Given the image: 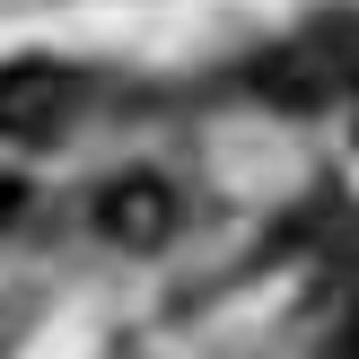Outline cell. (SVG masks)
Here are the masks:
<instances>
[{
  "label": "cell",
  "instance_id": "obj_3",
  "mask_svg": "<svg viewBox=\"0 0 359 359\" xmlns=\"http://www.w3.org/2000/svg\"><path fill=\"white\" fill-rule=\"evenodd\" d=\"M333 359H359V307L342 316V333H333Z\"/></svg>",
  "mask_w": 359,
  "mask_h": 359
},
{
  "label": "cell",
  "instance_id": "obj_1",
  "mask_svg": "<svg viewBox=\"0 0 359 359\" xmlns=\"http://www.w3.org/2000/svg\"><path fill=\"white\" fill-rule=\"evenodd\" d=\"M70 114V79L44 62H18L0 70V140H53Z\"/></svg>",
  "mask_w": 359,
  "mask_h": 359
},
{
  "label": "cell",
  "instance_id": "obj_2",
  "mask_svg": "<svg viewBox=\"0 0 359 359\" xmlns=\"http://www.w3.org/2000/svg\"><path fill=\"white\" fill-rule=\"evenodd\" d=\"M97 228H105L114 245H158V237L175 228V193L158 184V175H123V184H105Z\"/></svg>",
  "mask_w": 359,
  "mask_h": 359
}]
</instances>
